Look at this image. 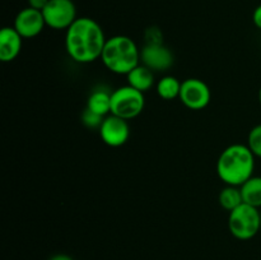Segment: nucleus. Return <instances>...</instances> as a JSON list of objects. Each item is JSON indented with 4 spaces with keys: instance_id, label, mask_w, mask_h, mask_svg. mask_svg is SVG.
Returning a JSON list of instances; mask_svg holds the SVG:
<instances>
[{
    "instance_id": "obj_15",
    "label": "nucleus",
    "mask_w": 261,
    "mask_h": 260,
    "mask_svg": "<svg viewBox=\"0 0 261 260\" xmlns=\"http://www.w3.org/2000/svg\"><path fill=\"white\" fill-rule=\"evenodd\" d=\"M155 89H157V93L161 98L171 101V99L180 97L181 82L176 76L165 75L158 81Z\"/></svg>"
},
{
    "instance_id": "obj_16",
    "label": "nucleus",
    "mask_w": 261,
    "mask_h": 260,
    "mask_svg": "<svg viewBox=\"0 0 261 260\" xmlns=\"http://www.w3.org/2000/svg\"><path fill=\"white\" fill-rule=\"evenodd\" d=\"M242 203H244V200H242L241 190H240L239 186L227 185L219 193V204L226 211H233L237 206L241 205Z\"/></svg>"
},
{
    "instance_id": "obj_19",
    "label": "nucleus",
    "mask_w": 261,
    "mask_h": 260,
    "mask_svg": "<svg viewBox=\"0 0 261 260\" xmlns=\"http://www.w3.org/2000/svg\"><path fill=\"white\" fill-rule=\"evenodd\" d=\"M163 43V35L158 27H149L145 31V45Z\"/></svg>"
},
{
    "instance_id": "obj_10",
    "label": "nucleus",
    "mask_w": 261,
    "mask_h": 260,
    "mask_svg": "<svg viewBox=\"0 0 261 260\" xmlns=\"http://www.w3.org/2000/svg\"><path fill=\"white\" fill-rule=\"evenodd\" d=\"M140 60L143 65L153 71H165L173 65V54L163 43L144 45L140 51Z\"/></svg>"
},
{
    "instance_id": "obj_11",
    "label": "nucleus",
    "mask_w": 261,
    "mask_h": 260,
    "mask_svg": "<svg viewBox=\"0 0 261 260\" xmlns=\"http://www.w3.org/2000/svg\"><path fill=\"white\" fill-rule=\"evenodd\" d=\"M23 37L14 27H4L0 31V60L10 63L22 50Z\"/></svg>"
},
{
    "instance_id": "obj_20",
    "label": "nucleus",
    "mask_w": 261,
    "mask_h": 260,
    "mask_svg": "<svg viewBox=\"0 0 261 260\" xmlns=\"http://www.w3.org/2000/svg\"><path fill=\"white\" fill-rule=\"evenodd\" d=\"M27 2H28V7L33 8V9L41 10V12H42L50 0H27Z\"/></svg>"
},
{
    "instance_id": "obj_12",
    "label": "nucleus",
    "mask_w": 261,
    "mask_h": 260,
    "mask_svg": "<svg viewBox=\"0 0 261 260\" xmlns=\"http://www.w3.org/2000/svg\"><path fill=\"white\" fill-rule=\"evenodd\" d=\"M126 76L127 84L130 87H133V88L143 92V93L149 91L153 87V84H154V74H153V70H150L145 65H140V64L137 68L133 69L129 74H126Z\"/></svg>"
},
{
    "instance_id": "obj_5",
    "label": "nucleus",
    "mask_w": 261,
    "mask_h": 260,
    "mask_svg": "<svg viewBox=\"0 0 261 260\" xmlns=\"http://www.w3.org/2000/svg\"><path fill=\"white\" fill-rule=\"evenodd\" d=\"M145 106L144 93L129 84L115 89L111 93V115L121 119H134L142 114Z\"/></svg>"
},
{
    "instance_id": "obj_1",
    "label": "nucleus",
    "mask_w": 261,
    "mask_h": 260,
    "mask_svg": "<svg viewBox=\"0 0 261 260\" xmlns=\"http://www.w3.org/2000/svg\"><path fill=\"white\" fill-rule=\"evenodd\" d=\"M106 41L101 25L88 17L76 18L65 33L66 53L81 64L93 63L101 58Z\"/></svg>"
},
{
    "instance_id": "obj_8",
    "label": "nucleus",
    "mask_w": 261,
    "mask_h": 260,
    "mask_svg": "<svg viewBox=\"0 0 261 260\" xmlns=\"http://www.w3.org/2000/svg\"><path fill=\"white\" fill-rule=\"evenodd\" d=\"M99 135L105 144L112 148L121 147L127 142L130 137V127L127 120L115 116V115L106 116L99 127Z\"/></svg>"
},
{
    "instance_id": "obj_2",
    "label": "nucleus",
    "mask_w": 261,
    "mask_h": 260,
    "mask_svg": "<svg viewBox=\"0 0 261 260\" xmlns=\"http://www.w3.org/2000/svg\"><path fill=\"white\" fill-rule=\"evenodd\" d=\"M255 155L247 144H232L227 147L217 161V173L226 185L241 186L252 177Z\"/></svg>"
},
{
    "instance_id": "obj_13",
    "label": "nucleus",
    "mask_w": 261,
    "mask_h": 260,
    "mask_svg": "<svg viewBox=\"0 0 261 260\" xmlns=\"http://www.w3.org/2000/svg\"><path fill=\"white\" fill-rule=\"evenodd\" d=\"M111 93L103 88L94 89L89 94L86 109L106 117L107 114H111Z\"/></svg>"
},
{
    "instance_id": "obj_7",
    "label": "nucleus",
    "mask_w": 261,
    "mask_h": 260,
    "mask_svg": "<svg viewBox=\"0 0 261 260\" xmlns=\"http://www.w3.org/2000/svg\"><path fill=\"white\" fill-rule=\"evenodd\" d=\"M180 101L190 110H203L212 98L211 89L205 82L198 78H189L181 83Z\"/></svg>"
},
{
    "instance_id": "obj_17",
    "label": "nucleus",
    "mask_w": 261,
    "mask_h": 260,
    "mask_svg": "<svg viewBox=\"0 0 261 260\" xmlns=\"http://www.w3.org/2000/svg\"><path fill=\"white\" fill-rule=\"evenodd\" d=\"M247 147L250 148L255 157L261 158V124L252 127L247 138Z\"/></svg>"
},
{
    "instance_id": "obj_4",
    "label": "nucleus",
    "mask_w": 261,
    "mask_h": 260,
    "mask_svg": "<svg viewBox=\"0 0 261 260\" xmlns=\"http://www.w3.org/2000/svg\"><path fill=\"white\" fill-rule=\"evenodd\" d=\"M228 228L232 236L246 241L254 239L261 229V213L255 206L242 203L229 212Z\"/></svg>"
},
{
    "instance_id": "obj_9",
    "label": "nucleus",
    "mask_w": 261,
    "mask_h": 260,
    "mask_svg": "<svg viewBox=\"0 0 261 260\" xmlns=\"http://www.w3.org/2000/svg\"><path fill=\"white\" fill-rule=\"evenodd\" d=\"M46 22L41 10L27 7L19 10L15 15L14 25L17 32L23 38H33L40 35L45 28Z\"/></svg>"
},
{
    "instance_id": "obj_21",
    "label": "nucleus",
    "mask_w": 261,
    "mask_h": 260,
    "mask_svg": "<svg viewBox=\"0 0 261 260\" xmlns=\"http://www.w3.org/2000/svg\"><path fill=\"white\" fill-rule=\"evenodd\" d=\"M252 22H254V24L256 25L259 30H261V4L257 5V7L255 8L254 13H252Z\"/></svg>"
},
{
    "instance_id": "obj_3",
    "label": "nucleus",
    "mask_w": 261,
    "mask_h": 260,
    "mask_svg": "<svg viewBox=\"0 0 261 260\" xmlns=\"http://www.w3.org/2000/svg\"><path fill=\"white\" fill-rule=\"evenodd\" d=\"M101 59L110 71L126 75L139 65L140 51L133 38L117 35L107 38Z\"/></svg>"
},
{
    "instance_id": "obj_23",
    "label": "nucleus",
    "mask_w": 261,
    "mask_h": 260,
    "mask_svg": "<svg viewBox=\"0 0 261 260\" xmlns=\"http://www.w3.org/2000/svg\"><path fill=\"white\" fill-rule=\"evenodd\" d=\"M259 102H260V105H261V87H260V89H259Z\"/></svg>"
},
{
    "instance_id": "obj_22",
    "label": "nucleus",
    "mask_w": 261,
    "mask_h": 260,
    "mask_svg": "<svg viewBox=\"0 0 261 260\" xmlns=\"http://www.w3.org/2000/svg\"><path fill=\"white\" fill-rule=\"evenodd\" d=\"M48 260H74L70 255L66 254H55L50 257Z\"/></svg>"
},
{
    "instance_id": "obj_6",
    "label": "nucleus",
    "mask_w": 261,
    "mask_h": 260,
    "mask_svg": "<svg viewBox=\"0 0 261 260\" xmlns=\"http://www.w3.org/2000/svg\"><path fill=\"white\" fill-rule=\"evenodd\" d=\"M42 14L46 25L56 31H66L78 18L73 0H50Z\"/></svg>"
},
{
    "instance_id": "obj_18",
    "label": "nucleus",
    "mask_w": 261,
    "mask_h": 260,
    "mask_svg": "<svg viewBox=\"0 0 261 260\" xmlns=\"http://www.w3.org/2000/svg\"><path fill=\"white\" fill-rule=\"evenodd\" d=\"M105 116H101V115L96 114V112L91 111V110L86 109L82 114V121L86 126L91 127V129H96V127H101L102 122H103Z\"/></svg>"
},
{
    "instance_id": "obj_14",
    "label": "nucleus",
    "mask_w": 261,
    "mask_h": 260,
    "mask_svg": "<svg viewBox=\"0 0 261 260\" xmlns=\"http://www.w3.org/2000/svg\"><path fill=\"white\" fill-rule=\"evenodd\" d=\"M242 200L255 208H261V176H252L240 186Z\"/></svg>"
}]
</instances>
